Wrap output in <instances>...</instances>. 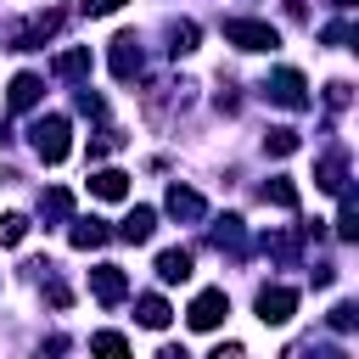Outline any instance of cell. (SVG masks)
Wrapping results in <instances>:
<instances>
[{"label":"cell","mask_w":359,"mask_h":359,"mask_svg":"<svg viewBox=\"0 0 359 359\" xmlns=\"http://www.w3.org/2000/svg\"><path fill=\"white\" fill-rule=\"evenodd\" d=\"M28 140H34L39 163H62V157L73 151V123H67L62 112H45V118L28 123Z\"/></svg>","instance_id":"cell-1"},{"label":"cell","mask_w":359,"mask_h":359,"mask_svg":"<svg viewBox=\"0 0 359 359\" xmlns=\"http://www.w3.org/2000/svg\"><path fill=\"white\" fill-rule=\"evenodd\" d=\"M258 90H264L275 107H286V112H303V107H309V79H303L297 67H275Z\"/></svg>","instance_id":"cell-2"},{"label":"cell","mask_w":359,"mask_h":359,"mask_svg":"<svg viewBox=\"0 0 359 359\" xmlns=\"http://www.w3.org/2000/svg\"><path fill=\"white\" fill-rule=\"evenodd\" d=\"M224 39H230L236 50H275V45H280V34H275L269 22H258V17H230V22H224Z\"/></svg>","instance_id":"cell-3"},{"label":"cell","mask_w":359,"mask_h":359,"mask_svg":"<svg viewBox=\"0 0 359 359\" xmlns=\"http://www.w3.org/2000/svg\"><path fill=\"white\" fill-rule=\"evenodd\" d=\"M224 314H230V297H224V286H208V292H196V297H191V309H185L191 331H219V325H224Z\"/></svg>","instance_id":"cell-4"},{"label":"cell","mask_w":359,"mask_h":359,"mask_svg":"<svg viewBox=\"0 0 359 359\" xmlns=\"http://www.w3.org/2000/svg\"><path fill=\"white\" fill-rule=\"evenodd\" d=\"M252 309H258V320H264V325H286V320L297 314V292H292V286H264Z\"/></svg>","instance_id":"cell-5"},{"label":"cell","mask_w":359,"mask_h":359,"mask_svg":"<svg viewBox=\"0 0 359 359\" xmlns=\"http://www.w3.org/2000/svg\"><path fill=\"white\" fill-rule=\"evenodd\" d=\"M56 28H62V11H39V17H28V22L11 34V45H6V50H39Z\"/></svg>","instance_id":"cell-6"},{"label":"cell","mask_w":359,"mask_h":359,"mask_svg":"<svg viewBox=\"0 0 359 359\" xmlns=\"http://www.w3.org/2000/svg\"><path fill=\"white\" fill-rule=\"evenodd\" d=\"M90 292H95V303L112 309V303L129 297V275H123L118 264H95V269H90Z\"/></svg>","instance_id":"cell-7"},{"label":"cell","mask_w":359,"mask_h":359,"mask_svg":"<svg viewBox=\"0 0 359 359\" xmlns=\"http://www.w3.org/2000/svg\"><path fill=\"white\" fill-rule=\"evenodd\" d=\"M107 62H112V79H118V84H135V79H140V67H146V62H140V45H135V34H118Z\"/></svg>","instance_id":"cell-8"},{"label":"cell","mask_w":359,"mask_h":359,"mask_svg":"<svg viewBox=\"0 0 359 359\" xmlns=\"http://www.w3.org/2000/svg\"><path fill=\"white\" fill-rule=\"evenodd\" d=\"M39 95H45V79H39V73H17V79L6 84V101H11V112H28V107H39Z\"/></svg>","instance_id":"cell-9"},{"label":"cell","mask_w":359,"mask_h":359,"mask_svg":"<svg viewBox=\"0 0 359 359\" xmlns=\"http://www.w3.org/2000/svg\"><path fill=\"white\" fill-rule=\"evenodd\" d=\"M90 196L123 202V196H129V174H123V168H95V174H90Z\"/></svg>","instance_id":"cell-10"},{"label":"cell","mask_w":359,"mask_h":359,"mask_svg":"<svg viewBox=\"0 0 359 359\" xmlns=\"http://www.w3.org/2000/svg\"><path fill=\"white\" fill-rule=\"evenodd\" d=\"M151 230H157V208H129V213L118 219V236H123V241H135V247H140V241H151Z\"/></svg>","instance_id":"cell-11"},{"label":"cell","mask_w":359,"mask_h":359,"mask_svg":"<svg viewBox=\"0 0 359 359\" xmlns=\"http://www.w3.org/2000/svg\"><path fill=\"white\" fill-rule=\"evenodd\" d=\"M314 185H320V191H331V196H337V191H348V157H342V151L320 157V168H314Z\"/></svg>","instance_id":"cell-12"},{"label":"cell","mask_w":359,"mask_h":359,"mask_svg":"<svg viewBox=\"0 0 359 359\" xmlns=\"http://www.w3.org/2000/svg\"><path fill=\"white\" fill-rule=\"evenodd\" d=\"M163 208L174 213V219H202L208 213V202L191 191V185H168V196H163Z\"/></svg>","instance_id":"cell-13"},{"label":"cell","mask_w":359,"mask_h":359,"mask_svg":"<svg viewBox=\"0 0 359 359\" xmlns=\"http://www.w3.org/2000/svg\"><path fill=\"white\" fill-rule=\"evenodd\" d=\"M208 236H213V247H219V252H241V247H247V230H241V219H236V213L213 219V230H208Z\"/></svg>","instance_id":"cell-14"},{"label":"cell","mask_w":359,"mask_h":359,"mask_svg":"<svg viewBox=\"0 0 359 359\" xmlns=\"http://www.w3.org/2000/svg\"><path fill=\"white\" fill-rule=\"evenodd\" d=\"M157 280H168V286L191 280V252H185V247H168V252H157Z\"/></svg>","instance_id":"cell-15"},{"label":"cell","mask_w":359,"mask_h":359,"mask_svg":"<svg viewBox=\"0 0 359 359\" xmlns=\"http://www.w3.org/2000/svg\"><path fill=\"white\" fill-rule=\"evenodd\" d=\"M39 219H45V224H62V219H73V191L50 185V191L39 196Z\"/></svg>","instance_id":"cell-16"},{"label":"cell","mask_w":359,"mask_h":359,"mask_svg":"<svg viewBox=\"0 0 359 359\" xmlns=\"http://www.w3.org/2000/svg\"><path fill=\"white\" fill-rule=\"evenodd\" d=\"M135 320H140V325H146V331H163V325H168V320H174V309H168V303H163V297H157V292H146V297H140V303H135Z\"/></svg>","instance_id":"cell-17"},{"label":"cell","mask_w":359,"mask_h":359,"mask_svg":"<svg viewBox=\"0 0 359 359\" xmlns=\"http://www.w3.org/2000/svg\"><path fill=\"white\" fill-rule=\"evenodd\" d=\"M50 73H56V79H84V73H90V45H73V50H62V56L50 62Z\"/></svg>","instance_id":"cell-18"},{"label":"cell","mask_w":359,"mask_h":359,"mask_svg":"<svg viewBox=\"0 0 359 359\" xmlns=\"http://www.w3.org/2000/svg\"><path fill=\"white\" fill-rule=\"evenodd\" d=\"M107 236H112V230H107L101 219H73V230H67V241H73L79 252H90V247H101Z\"/></svg>","instance_id":"cell-19"},{"label":"cell","mask_w":359,"mask_h":359,"mask_svg":"<svg viewBox=\"0 0 359 359\" xmlns=\"http://www.w3.org/2000/svg\"><path fill=\"white\" fill-rule=\"evenodd\" d=\"M264 202H275V208L297 213V202H303V196H297V185H292V180H269V185H264Z\"/></svg>","instance_id":"cell-20"},{"label":"cell","mask_w":359,"mask_h":359,"mask_svg":"<svg viewBox=\"0 0 359 359\" xmlns=\"http://www.w3.org/2000/svg\"><path fill=\"white\" fill-rule=\"evenodd\" d=\"M297 146H303L297 129H269V135H264V151H269V157H292Z\"/></svg>","instance_id":"cell-21"},{"label":"cell","mask_w":359,"mask_h":359,"mask_svg":"<svg viewBox=\"0 0 359 359\" xmlns=\"http://www.w3.org/2000/svg\"><path fill=\"white\" fill-rule=\"evenodd\" d=\"M337 196H342V208H337V236H342V241H353V236H359V208H353V196H348V191H337Z\"/></svg>","instance_id":"cell-22"},{"label":"cell","mask_w":359,"mask_h":359,"mask_svg":"<svg viewBox=\"0 0 359 359\" xmlns=\"http://www.w3.org/2000/svg\"><path fill=\"white\" fill-rule=\"evenodd\" d=\"M168 39H174V45H168L174 56H191V50H196V22H174Z\"/></svg>","instance_id":"cell-23"},{"label":"cell","mask_w":359,"mask_h":359,"mask_svg":"<svg viewBox=\"0 0 359 359\" xmlns=\"http://www.w3.org/2000/svg\"><path fill=\"white\" fill-rule=\"evenodd\" d=\"M90 348H95V353L123 359V353H129V337H118V331H95V337H90Z\"/></svg>","instance_id":"cell-24"},{"label":"cell","mask_w":359,"mask_h":359,"mask_svg":"<svg viewBox=\"0 0 359 359\" xmlns=\"http://www.w3.org/2000/svg\"><path fill=\"white\" fill-rule=\"evenodd\" d=\"M28 236V219L22 213H0V247H17Z\"/></svg>","instance_id":"cell-25"},{"label":"cell","mask_w":359,"mask_h":359,"mask_svg":"<svg viewBox=\"0 0 359 359\" xmlns=\"http://www.w3.org/2000/svg\"><path fill=\"white\" fill-rule=\"evenodd\" d=\"M264 252H275V258H286V264H292V258H297V236H292V230H280V236H264Z\"/></svg>","instance_id":"cell-26"},{"label":"cell","mask_w":359,"mask_h":359,"mask_svg":"<svg viewBox=\"0 0 359 359\" xmlns=\"http://www.w3.org/2000/svg\"><path fill=\"white\" fill-rule=\"evenodd\" d=\"M348 101H353V90H348L342 79H337V84H325V107H331V112H348Z\"/></svg>","instance_id":"cell-27"},{"label":"cell","mask_w":359,"mask_h":359,"mask_svg":"<svg viewBox=\"0 0 359 359\" xmlns=\"http://www.w3.org/2000/svg\"><path fill=\"white\" fill-rule=\"evenodd\" d=\"M353 325H359V309L353 303H337L331 309V331H353Z\"/></svg>","instance_id":"cell-28"},{"label":"cell","mask_w":359,"mask_h":359,"mask_svg":"<svg viewBox=\"0 0 359 359\" xmlns=\"http://www.w3.org/2000/svg\"><path fill=\"white\" fill-rule=\"evenodd\" d=\"M320 39H325V45H348V39H353V28L337 17V22H325V28H320Z\"/></svg>","instance_id":"cell-29"},{"label":"cell","mask_w":359,"mask_h":359,"mask_svg":"<svg viewBox=\"0 0 359 359\" xmlns=\"http://www.w3.org/2000/svg\"><path fill=\"white\" fill-rule=\"evenodd\" d=\"M123 0H84V17H112Z\"/></svg>","instance_id":"cell-30"},{"label":"cell","mask_w":359,"mask_h":359,"mask_svg":"<svg viewBox=\"0 0 359 359\" xmlns=\"http://www.w3.org/2000/svg\"><path fill=\"white\" fill-rule=\"evenodd\" d=\"M79 112H90V118H101V95H90V84L79 90Z\"/></svg>","instance_id":"cell-31"},{"label":"cell","mask_w":359,"mask_h":359,"mask_svg":"<svg viewBox=\"0 0 359 359\" xmlns=\"http://www.w3.org/2000/svg\"><path fill=\"white\" fill-rule=\"evenodd\" d=\"M45 297H50V309H67V286H56V280H50V286H45Z\"/></svg>","instance_id":"cell-32"},{"label":"cell","mask_w":359,"mask_h":359,"mask_svg":"<svg viewBox=\"0 0 359 359\" xmlns=\"http://www.w3.org/2000/svg\"><path fill=\"white\" fill-rule=\"evenodd\" d=\"M331 6H353V0H331Z\"/></svg>","instance_id":"cell-33"}]
</instances>
